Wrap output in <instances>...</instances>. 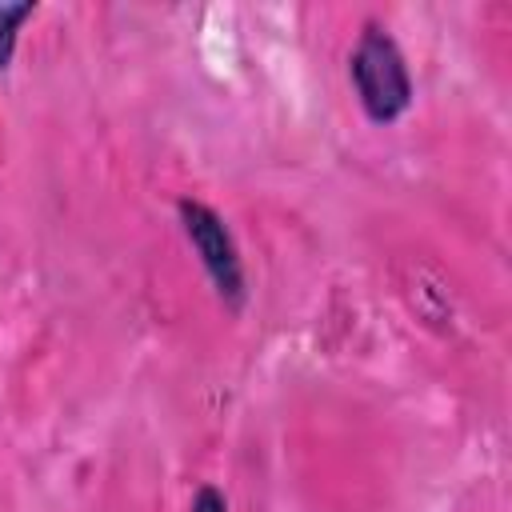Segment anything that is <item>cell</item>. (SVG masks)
Returning a JSON list of instances; mask_svg holds the SVG:
<instances>
[{"label": "cell", "mask_w": 512, "mask_h": 512, "mask_svg": "<svg viewBox=\"0 0 512 512\" xmlns=\"http://www.w3.org/2000/svg\"><path fill=\"white\" fill-rule=\"evenodd\" d=\"M176 216H180V228H184L192 252L200 256L216 296L224 300L228 312H240L248 304V272H244V260H240L232 228L224 224V216L212 204L192 200V196L176 200Z\"/></svg>", "instance_id": "2"}, {"label": "cell", "mask_w": 512, "mask_h": 512, "mask_svg": "<svg viewBox=\"0 0 512 512\" xmlns=\"http://www.w3.org/2000/svg\"><path fill=\"white\" fill-rule=\"evenodd\" d=\"M348 80L356 88V100L372 124H392L412 108V72L400 52V44L380 28L364 24L352 56H348Z\"/></svg>", "instance_id": "1"}, {"label": "cell", "mask_w": 512, "mask_h": 512, "mask_svg": "<svg viewBox=\"0 0 512 512\" xmlns=\"http://www.w3.org/2000/svg\"><path fill=\"white\" fill-rule=\"evenodd\" d=\"M36 16V4H0V72L12 64V56H16V40H20V28H24V20H32Z\"/></svg>", "instance_id": "3"}, {"label": "cell", "mask_w": 512, "mask_h": 512, "mask_svg": "<svg viewBox=\"0 0 512 512\" xmlns=\"http://www.w3.org/2000/svg\"><path fill=\"white\" fill-rule=\"evenodd\" d=\"M188 512H228V500H224V492H220L216 484H200V488L192 492Z\"/></svg>", "instance_id": "4"}]
</instances>
